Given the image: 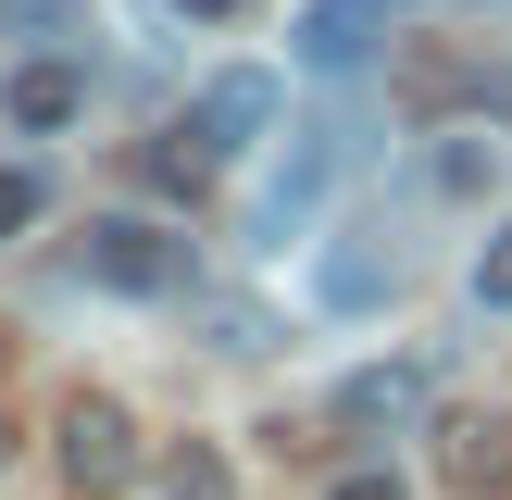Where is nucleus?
I'll list each match as a JSON object with an SVG mask.
<instances>
[{"label":"nucleus","mask_w":512,"mask_h":500,"mask_svg":"<svg viewBox=\"0 0 512 500\" xmlns=\"http://www.w3.org/2000/svg\"><path fill=\"white\" fill-rule=\"evenodd\" d=\"M375 38H400V0H313V13L288 25V50L313 75H350V63H375Z\"/></svg>","instance_id":"4"},{"label":"nucleus","mask_w":512,"mask_h":500,"mask_svg":"<svg viewBox=\"0 0 512 500\" xmlns=\"http://www.w3.org/2000/svg\"><path fill=\"white\" fill-rule=\"evenodd\" d=\"M150 475H163V500H238V475H225V450H200V438H175V450H163Z\"/></svg>","instance_id":"10"},{"label":"nucleus","mask_w":512,"mask_h":500,"mask_svg":"<svg viewBox=\"0 0 512 500\" xmlns=\"http://www.w3.org/2000/svg\"><path fill=\"white\" fill-rule=\"evenodd\" d=\"M0 113L25 125V138H63L75 113H88V63H63V50H38V63L0 75Z\"/></svg>","instance_id":"5"},{"label":"nucleus","mask_w":512,"mask_h":500,"mask_svg":"<svg viewBox=\"0 0 512 500\" xmlns=\"http://www.w3.org/2000/svg\"><path fill=\"white\" fill-rule=\"evenodd\" d=\"M275 113H288V88H275L263 63H238V75H213V88L188 100V138L213 150V163H238V150H263V138H275Z\"/></svg>","instance_id":"3"},{"label":"nucleus","mask_w":512,"mask_h":500,"mask_svg":"<svg viewBox=\"0 0 512 500\" xmlns=\"http://www.w3.org/2000/svg\"><path fill=\"white\" fill-rule=\"evenodd\" d=\"M325 500H413V488H400L388 463H350V475H338V488H325Z\"/></svg>","instance_id":"16"},{"label":"nucleus","mask_w":512,"mask_h":500,"mask_svg":"<svg viewBox=\"0 0 512 500\" xmlns=\"http://www.w3.org/2000/svg\"><path fill=\"white\" fill-rule=\"evenodd\" d=\"M425 413V363H363L338 375V425H413Z\"/></svg>","instance_id":"8"},{"label":"nucleus","mask_w":512,"mask_h":500,"mask_svg":"<svg viewBox=\"0 0 512 500\" xmlns=\"http://www.w3.org/2000/svg\"><path fill=\"white\" fill-rule=\"evenodd\" d=\"M175 13H188V25H238L250 0H175Z\"/></svg>","instance_id":"17"},{"label":"nucleus","mask_w":512,"mask_h":500,"mask_svg":"<svg viewBox=\"0 0 512 500\" xmlns=\"http://www.w3.org/2000/svg\"><path fill=\"white\" fill-rule=\"evenodd\" d=\"M75 275H88V288H113V300H175L200 263H188V238H175V225H150V213H88Z\"/></svg>","instance_id":"1"},{"label":"nucleus","mask_w":512,"mask_h":500,"mask_svg":"<svg viewBox=\"0 0 512 500\" xmlns=\"http://www.w3.org/2000/svg\"><path fill=\"white\" fill-rule=\"evenodd\" d=\"M200 175H213V150H200L188 125H163V138H150V188H163V200H200Z\"/></svg>","instance_id":"11"},{"label":"nucleus","mask_w":512,"mask_h":500,"mask_svg":"<svg viewBox=\"0 0 512 500\" xmlns=\"http://www.w3.org/2000/svg\"><path fill=\"white\" fill-rule=\"evenodd\" d=\"M438 475L450 488H512V413H450L438 425Z\"/></svg>","instance_id":"7"},{"label":"nucleus","mask_w":512,"mask_h":500,"mask_svg":"<svg viewBox=\"0 0 512 500\" xmlns=\"http://www.w3.org/2000/svg\"><path fill=\"white\" fill-rule=\"evenodd\" d=\"M400 100H413V113H463V100H475V113H488V100H500V75L475 63V50L425 38V50H400Z\"/></svg>","instance_id":"6"},{"label":"nucleus","mask_w":512,"mask_h":500,"mask_svg":"<svg viewBox=\"0 0 512 500\" xmlns=\"http://www.w3.org/2000/svg\"><path fill=\"white\" fill-rule=\"evenodd\" d=\"M0 463H13V413H0Z\"/></svg>","instance_id":"18"},{"label":"nucleus","mask_w":512,"mask_h":500,"mask_svg":"<svg viewBox=\"0 0 512 500\" xmlns=\"http://www.w3.org/2000/svg\"><path fill=\"white\" fill-rule=\"evenodd\" d=\"M50 450H63V488H75V500H113L125 475L150 463V450H138V413H125V400H100V388H75V400H63Z\"/></svg>","instance_id":"2"},{"label":"nucleus","mask_w":512,"mask_h":500,"mask_svg":"<svg viewBox=\"0 0 512 500\" xmlns=\"http://www.w3.org/2000/svg\"><path fill=\"white\" fill-rule=\"evenodd\" d=\"M0 25H13V38H75L88 0H0Z\"/></svg>","instance_id":"13"},{"label":"nucleus","mask_w":512,"mask_h":500,"mask_svg":"<svg viewBox=\"0 0 512 500\" xmlns=\"http://www.w3.org/2000/svg\"><path fill=\"white\" fill-rule=\"evenodd\" d=\"M475 313H512V225L475 250Z\"/></svg>","instance_id":"14"},{"label":"nucleus","mask_w":512,"mask_h":500,"mask_svg":"<svg viewBox=\"0 0 512 500\" xmlns=\"http://www.w3.org/2000/svg\"><path fill=\"white\" fill-rule=\"evenodd\" d=\"M325 175H338V150H300V163L288 175H275V188H263V213H250V238H300V225H313V200H325Z\"/></svg>","instance_id":"9"},{"label":"nucleus","mask_w":512,"mask_h":500,"mask_svg":"<svg viewBox=\"0 0 512 500\" xmlns=\"http://www.w3.org/2000/svg\"><path fill=\"white\" fill-rule=\"evenodd\" d=\"M25 225H50V175L38 163H0V238H25Z\"/></svg>","instance_id":"12"},{"label":"nucleus","mask_w":512,"mask_h":500,"mask_svg":"<svg viewBox=\"0 0 512 500\" xmlns=\"http://www.w3.org/2000/svg\"><path fill=\"white\" fill-rule=\"evenodd\" d=\"M425 175H438V188H488V150H475V138H450V150H438Z\"/></svg>","instance_id":"15"}]
</instances>
